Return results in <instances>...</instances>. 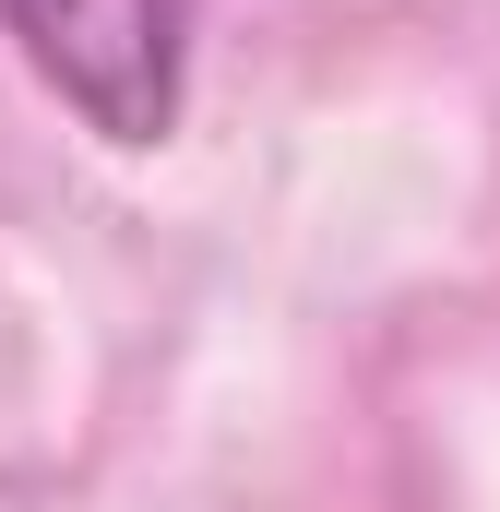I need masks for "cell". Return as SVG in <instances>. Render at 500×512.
Listing matches in <instances>:
<instances>
[{"instance_id": "obj_1", "label": "cell", "mask_w": 500, "mask_h": 512, "mask_svg": "<svg viewBox=\"0 0 500 512\" xmlns=\"http://www.w3.org/2000/svg\"><path fill=\"white\" fill-rule=\"evenodd\" d=\"M0 36L96 143L143 155L179 131V72H191L179 0H0Z\"/></svg>"}]
</instances>
